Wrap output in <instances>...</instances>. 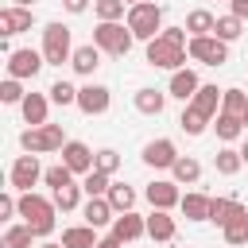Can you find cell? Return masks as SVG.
<instances>
[{
    "mask_svg": "<svg viewBox=\"0 0 248 248\" xmlns=\"http://www.w3.org/2000/svg\"><path fill=\"white\" fill-rule=\"evenodd\" d=\"M163 105H167V97H163L159 89H136V108H140L143 116H159Z\"/></svg>",
    "mask_w": 248,
    "mask_h": 248,
    "instance_id": "23",
    "label": "cell"
},
{
    "mask_svg": "<svg viewBox=\"0 0 248 248\" xmlns=\"http://www.w3.org/2000/svg\"><path fill=\"white\" fill-rule=\"evenodd\" d=\"M62 244L66 248H97V236H93V225H74L62 232Z\"/></svg>",
    "mask_w": 248,
    "mask_h": 248,
    "instance_id": "24",
    "label": "cell"
},
{
    "mask_svg": "<svg viewBox=\"0 0 248 248\" xmlns=\"http://www.w3.org/2000/svg\"><path fill=\"white\" fill-rule=\"evenodd\" d=\"M221 112L244 120V112H248V93H244V89H225V93H221Z\"/></svg>",
    "mask_w": 248,
    "mask_h": 248,
    "instance_id": "25",
    "label": "cell"
},
{
    "mask_svg": "<svg viewBox=\"0 0 248 248\" xmlns=\"http://www.w3.org/2000/svg\"><path fill=\"white\" fill-rule=\"evenodd\" d=\"M147 236L151 240H174V221L167 217V209H155L147 217Z\"/></svg>",
    "mask_w": 248,
    "mask_h": 248,
    "instance_id": "22",
    "label": "cell"
},
{
    "mask_svg": "<svg viewBox=\"0 0 248 248\" xmlns=\"http://www.w3.org/2000/svg\"><path fill=\"white\" fill-rule=\"evenodd\" d=\"M93 167H97V170H105V174H112V170L120 167V155H116L112 147H101V151H97V159H93Z\"/></svg>",
    "mask_w": 248,
    "mask_h": 248,
    "instance_id": "38",
    "label": "cell"
},
{
    "mask_svg": "<svg viewBox=\"0 0 248 248\" xmlns=\"http://www.w3.org/2000/svg\"><path fill=\"white\" fill-rule=\"evenodd\" d=\"M43 248H66V244H43Z\"/></svg>",
    "mask_w": 248,
    "mask_h": 248,
    "instance_id": "48",
    "label": "cell"
},
{
    "mask_svg": "<svg viewBox=\"0 0 248 248\" xmlns=\"http://www.w3.org/2000/svg\"><path fill=\"white\" fill-rule=\"evenodd\" d=\"M81 213H85V225L101 229V225H108V221H112V213H116V209L108 205V198H89Z\"/></svg>",
    "mask_w": 248,
    "mask_h": 248,
    "instance_id": "18",
    "label": "cell"
},
{
    "mask_svg": "<svg viewBox=\"0 0 248 248\" xmlns=\"http://www.w3.org/2000/svg\"><path fill=\"white\" fill-rule=\"evenodd\" d=\"M213 27H217V19H213L209 12H202V8L186 16V31H190V39H194V35H213Z\"/></svg>",
    "mask_w": 248,
    "mask_h": 248,
    "instance_id": "26",
    "label": "cell"
},
{
    "mask_svg": "<svg viewBox=\"0 0 248 248\" xmlns=\"http://www.w3.org/2000/svg\"><path fill=\"white\" fill-rule=\"evenodd\" d=\"M19 105H23V120H27L31 128H43V124H46V97H39V93H27Z\"/></svg>",
    "mask_w": 248,
    "mask_h": 248,
    "instance_id": "20",
    "label": "cell"
},
{
    "mask_svg": "<svg viewBox=\"0 0 248 248\" xmlns=\"http://www.w3.org/2000/svg\"><path fill=\"white\" fill-rule=\"evenodd\" d=\"M147 202H151L155 209L178 205V202H182V198H178V182H151V186H147Z\"/></svg>",
    "mask_w": 248,
    "mask_h": 248,
    "instance_id": "15",
    "label": "cell"
},
{
    "mask_svg": "<svg viewBox=\"0 0 248 248\" xmlns=\"http://www.w3.org/2000/svg\"><path fill=\"white\" fill-rule=\"evenodd\" d=\"M132 27H124V23H116V19H101L97 23V31H93V43L101 46V50H108V54H116V58H124L128 50H132Z\"/></svg>",
    "mask_w": 248,
    "mask_h": 248,
    "instance_id": "4",
    "label": "cell"
},
{
    "mask_svg": "<svg viewBox=\"0 0 248 248\" xmlns=\"http://www.w3.org/2000/svg\"><path fill=\"white\" fill-rule=\"evenodd\" d=\"M0 101H4V105H16V101H23V89H19V78H8V81L0 85Z\"/></svg>",
    "mask_w": 248,
    "mask_h": 248,
    "instance_id": "40",
    "label": "cell"
},
{
    "mask_svg": "<svg viewBox=\"0 0 248 248\" xmlns=\"http://www.w3.org/2000/svg\"><path fill=\"white\" fill-rule=\"evenodd\" d=\"M124 4H128V8H132V4H140V0H124Z\"/></svg>",
    "mask_w": 248,
    "mask_h": 248,
    "instance_id": "50",
    "label": "cell"
},
{
    "mask_svg": "<svg viewBox=\"0 0 248 248\" xmlns=\"http://www.w3.org/2000/svg\"><path fill=\"white\" fill-rule=\"evenodd\" d=\"M19 147H23V151H31V155H39V151H50V147H46V136H43V128H27V132L19 136Z\"/></svg>",
    "mask_w": 248,
    "mask_h": 248,
    "instance_id": "34",
    "label": "cell"
},
{
    "mask_svg": "<svg viewBox=\"0 0 248 248\" xmlns=\"http://www.w3.org/2000/svg\"><path fill=\"white\" fill-rule=\"evenodd\" d=\"M217 101H221V89L217 85H202L194 97H190V105H186V112H182V132L186 136H202L205 132V124H209V116L217 112Z\"/></svg>",
    "mask_w": 248,
    "mask_h": 248,
    "instance_id": "1",
    "label": "cell"
},
{
    "mask_svg": "<svg viewBox=\"0 0 248 248\" xmlns=\"http://www.w3.org/2000/svg\"><path fill=\"white\" fill-rule=\"evenodd\" d=\"M213 163H217V174H236V170L244 167V155H240V151H232V147H221Z\"/></svg>",
    "mask_w": 248,
    "mask_h": 248,
    "instance_id": "31",
    "label": "cell"
},
{
    "mask_svg": "<svg viewBox=\"0 0 248 248\" xmlns=\"http://www.w3.org/2000/svg\"><path fill=\"white\" fill-rule=\"evenodd\" d=\"M70 66H74L78 74H93V70L101 66V46H97V43L78 46V50H74V58H70Z\"/></svg>",
    "mask_w": 248,
    "mask_h": 248,
    "instance_id": "19",
    "label": "cell"
},
{
    "mask_svg": "<svg viewBox=\"0 0 248 248\" xmlns=\"http://www.w3.org/2000/svg\"><path fill=\"white\" fill-rule=\"evenodd\" d=\"M50 101H54V105H78V89H74L70 81H54V85H50Z\"/></svg>",
    "mask_w": 248,
    "mask_h": 248,
    "instance_id": "37",
    "label": "cell"
},
{
    "mask_svg": "<svg viewBox=\"0 0 248 248\" xmlns=\"http://www.w3.org/2000/svg\"><path fill=\"white\" fill-rule=\"evenodd\" d=\"M43 136H46V147H50V151H62V147H66V136H62L58 124H43Z\"/></svg>",
    "mask_w": 248,
    "mask_h": 248,
    "instance_id": "42",
    "label": "cell"
},
{
    "mask_svg": "<svg viewBox=\"0 0 248 248\" xmlns=\"http://www.w3.org/2000/svg\"><path fill=\"white\" fill-rule=\"evenodd\" d=\"M78 194H81V186H62V190H54V205L62 209V213H70V209H78Z\"/></svg>",
    "mask_w": 248,
    "mask_h": 248,
    "instance_id": "36",
    "label": "cell"
},
{
    "mask_svg": "<svg viewBox=\"0 0 248 248\" xmlns=\"http://www.w3.org/2000/svg\"><path fill=\"white\" fill-rule=\"evenodd\" d=\"M198 89H202V81H198L194 70H174V74H170V93H174L178 101H190Z\"/></svg>",
    "mask_w": 248,
    "mask_h": 248,
    "instance_id": "16",
    "label": "cell"
},
{
    "mask_svg": "<svg viewBox=\"0 0 248 248\" xmlns=\"http://www.w3.org/2000/svg\"><path fill=\"white\" fill-rule=\"evenodd\" d=\"M78 108H81L85 116H101V112L108 108V89H105V85H85V89H78Z\"/></svg>",
    "mask_w": 248,
    "mask_h": 248,
    "instance_id": "11",
    "label": "cell"
},
{
    "mask_svg": "<svg viewBox=\"0 0 248 248\" xmlns=\"http://www.w3.org/2000/svg\"><path fill=\"white\" fill-rule=\"evenodd\" d=\"M43 66H46V58L35 54V50H12L8 54V74L12 78H35Z\"/></svg>",
    "mask_w": 248,
    "mask_h": 248,
    "instance_id": "9",
    "label": "cell"
},
{
    "mask_svg": "<svg viewBox=\"0 0 248 248\" xmlns=\"http://www.w3.org/2000/svg\"><path fill=\"white\" fill-rule=\"evenodd\" d=\"M190 58L205 62V66H221V62H229V43L217 39V35H194L190 39Z\"/></svg>",
    "mask_w": 248,
    "mask_h": 248,
    "instance_id": "7",
    "label": "cell"
},
{
    "mask_svg": "<svg viewBox=\"0 0 248 248\" xmlns=\"http://www.w3.org/2000/svg\"><path fill=\"white\" fill-rule=\"evenodd\" d=\"M54 209H58L54 202H46V198H39L31 190H23V198H19V217L31 225L35 236H46L54 229Z\"/></svg>",
    "mask_w": 248,
    "mask_h": 248,
    "instance_id": "2",
    "label": "cell"
},
{
    "mask_svg": "<svg viewBox=\"0 0 248 248\" xmlns=\"http://www.w3.org/2000/svg\"><path fill=\"white\" fill-rule=\"evenodd\" d=\"M178 205H182V213H186L190 221H209V205H213V198H205V194H186Z\"/></svg>",
    "mask_w": 248,
    "mask_h": 248,
    "instance_id": "21",
    "label": "cell"
},
{
    "mask_svg": "<svg viewBox=\"0 0 248 248\" xmlns=\"http://www.w3.org/2000/svg\"><path fill=\"white\" fill-rule=\"evenodd\" d=\"M12 4H19V8H31V4H35V0H12Z\"/></svg>",
    "mask_w": 248,
    "mask_h": 248,
    "instance_id": "47",
    "label": "cell"
},
{
    "mask_svg": "<svg viewBox=\"0 0 248 248\" xmlns=\"http://www.w3.org/2000/svg\"><path fill=\"white\" fill-rule=\"evenodd\" d=\"M128 27H132L136 39H147V43L159 39V35H163V31H159V27H163V8L151 4V0L132 4V8H128Z\"/></svg>",
    "mask_w": 248,
    "mask_h": 248,
    "instance_id": "3",
    "label": "cell"
},
{
    "mask_svg": "<svg viewBox=\"0 0 248 248\" xmlns=\"http://www.w3.org/2000/svg\"><path fill=\"white\" fill-rule=\"evenodd\" d=\"M27 27H31V8L12 4V8L0 12V31H4V35H19V31H27Z\"/></svg>",
    "mask_w": 248,
    "mask_h": 248,
    "instance_id": "14",
    "label": "cell"
},
{
    "mask_svg": "<svg viewBox=\"0 0 248 248\" xmlns=\"http://www.w3.org/2000/svg\"><path fill=\"white\" fill-rule=\"evenodd\" d=\"M43 58L50 66H62V62L74 58V50H70V27L66 23H46V31H43Z\"/></svg>",
    "mask_w": 248,
    "mask_h": 248,
    "instance_id": "5",
    "label": "cell"
},
{
    "mask_svg": "<svg viewBox=\"0 0 248 248\" xmlns=\"http://www.w3.org/2000/svg\"><path fill=\"white\" fill-rule=\"evenodd\" d=\"M174 182H198V174H202V167H198V159H174Z\"/></svg>",
    "mask_w": 248,
    "mask_h": 248,
    "instance_id": "32",
    "label": "cell"
},
{
    "mask_svg": "<svg viewBox=\"0 0 248 248\" xmlns=\"http://www.w3.org/2000/svg\"><path fill=\"white\" fill-rule=\"evenodd\" d=\"M240 31H244V19H240V16H232V12H229V16H221V19H217V27H213V35H217V39H225V43L240 39Z\"/></svg>",
    "mask_w": 248,
    "mask_h": 248,
    "instance_id": "27",
    "label": "cell"
},
{
    "mask_svg": "<svg viewBox=\"0 0 248 248\" xmlns=\"http://www.w3.org/2000/svg\"><path fill=\"white\" fill-rule=\"evenodd\" d=\"M143 232H147V221H143V217H136L132 209H128L124 217H116V221H112V236H116L120 244H128V240H136V236H143Z\"/></svg>",
    "mask_w": 248,
    "mask_h": 248,
    "instance_id": "13",
    "label": "cell"
},
{
    "mask_svg": "<svg viewBox=\"0 0 248 248\" xmlns=\"http://www.w3.org/2000/svg\"><path fill=\"white\" fill-rule=\"evenodd\" d=\"M70 174H74V170H70L66 163H58V167H50V170H46L43 178H46V186H54V190H62V186H70Z\"/></svg>",
    "mask_w": 248,
    "mask_h": 248,
    "instance_id": "39",
    "label": "cell"
},
{
    "mask_svg": "<svg viewBox=\"0 0 248 248\" xmlns=\"http://www.w3.org/2000/svg\"><path fill=\"white\" fill-rule=\"evenodd\" d=\"M81 190H85L89 198H101V194H108V174L93 167V170L85 174V182H81Z\"/></svg>",
    "mask_w": 248,
    "mask_h": 248,
    "instance_id": "33",
    "label": "cell"
},
{
    "mask_svg": "<svg viewBox=\"0 0 248 248\" xmlns=\"http://www.w3.org/2000/svg\"><path fill=\"white\" fill-rule=\"evenodd\" d=\"M97 248H120V240L116 236H105V240H97Z\"/></svg>",
    "mask_w": 248,
    "mask_h": 248,
    "instance_id": "46",
    "label": "cell"
},
{
    "mask_svg": "<svg viewBox=\"0 0 248 248\" xmlns=\"http://www.w3.org/2000/svg\"><path fill=\"white\" fill-rule=\"evenodd\" d=\"M225 240H229V244H244V240H248V213H240V217H232V221L225 225Z\"/></svg>",
    "mask_w": 248,
    "mask_h": 248,
    "instance_id": "35",
    "label": "cell"
},
{
    "mask_svg": "<svg viewBox=\"0 0 248 248\" xmlns=\"http://www.w3.org/2000/svg\"><path fill=\"white\" fill-rule=\"evenodd\" d=\"M174 159H178V151H174L170 140H151L143 147V163L147 167H174Z\"/></svg>",
    "mask_w": 248,
    "mask_h": 248,
    "instance_id": "12",
    "label": "cell"
},
{
    "mask_svg": "<svg viewBox=\"0 0 248 248\" xmlns=\"http://www.w3.org/2000/svg\"><path fill=\"white\" fill-rule=\"evenodd\" d=\"M147 62H151L155 70H182L186 46H182V43H170L167 35H159V39L147 43Z\"/></svg>",
    "mask_w": 248,
    "mask_h": 248,
    "instance_id": "6",
    "label": "cell"
},
{
    "mask_svg": "<svg viewBox=\"0 0 248 248\" xmlns=\"http://www.w3.org/2000/svg\"><path fill=\"white\" fill-rule=\"evenodd\" d=\"M105 198H108V205H112L116 213H128V209L136 205V190H132V186H108Z\"/></svg>",
    "mask_w": 248,
    "mask_h": 248,
    "instance_id": "28",
    "label": "cell"
},
{
    "mask_svg": "<svg viewBox=\"0 0 248 248\" xmlns=\"http://www.w3.org/2000/svg\"><path fill=\"white\" fill-rule=\"evenodd\" d=\"M31 225L23 221V225H12L8 232H4V240H0V248H31Z\"/></svg>",
    "mask_w": 248,
    "mask_h": 248,
    "instance_id": "29",
    "label": "cell"
},
{
    "mask_svg": "<svg viewBox=\"0 0 248 248\" xmlns=\"http://www.w3.org/2000/svg\"><path fill=\"white\" fill-rule=\"evenodd\" d=\"M213 128H217V136L229 143V140H236V136L244 132V120H240V116H229V112H217V124H213Z\"/></svg>",
    "mask_w": 248,
    "mask_h": 248,
    "instance_id": "30",
    "label": "cell"
},
{
    "mask_svg": "<svg viewBox=\"0 0 248 248\" xmlns=\"http://www.w3.org/2000/svg\"><path fill=\"white\" fill-rule=\"evenodd\" d=\"M43 174H46V170L39 167V159H35L31 151H27V155H19V159L12 163V186H16V190H31Z\"/></svg>",
    "mask_w": 248,
    "mask_h": 248,
    "instance_id": "8",
    "label": "cell"
},
{
    "mask_svg": "<svg viewBox=\"0 0 248 248\" xmlns=\"http://www.w3.org/2000/svg\"><path fill=\"white\" fill-rule=\"evenodd\" d=\"M240 155H244V163H248V143H244V151H240Z\"/></svg>",
    "mask_w": 248,
    "mask_h": 248,
    "instance_id": "49",
    "label": "cell"
},
{
    "mask_svg": "<svg viewBox=\"0 0 248 248\" xmlns=\"http://www.w3.org/2000/svg\"><path fill=\"white\" fill-rule=\"evenodd\" d=\"M97 16L101 19H120L124 16V0H97Z\"/></svg>",
    "mask_w": 248,
    "mask_h": 248,
    "instance_id": "41",
    "label": "cell"
},
{
    "mask_svg": "<svg viewBox=\"0 0 248 248\" xmlns=\"http://www.w3.org/2000/svg\"><path fill=\"white\" fill-rule=\"evenodd\" d=\"M12 213H19V202H16L12 194H4V198H0V217H12Z\"/></svg>",
    "mask_w": 248,
    "mask_h": 248,
    "instance_id": "43",
    "label": "cell"
},
{
    "mask_svg": "<svg viewBox=\"0 0 248 248\" xmlns=\"http://www.w3.org/2000/svg\"><path fill=\"white\" fill-rule=\"evenodd\" d=\"M62 4H66V12H74V16H78V12H85V4H89V0H62Z\"/></svg>",
    "mask_w": 248,
    "mask_h": 248,
    "instance_id": "45",
    "label": "cell"
},
{
    "mask_svg": "<svg viewBox=\"0 0 248 248\" xmlns=\"http://www.w3.org/2000/svg\"><path fill=\"white\" fill-rule=\"evenodd\" d=\"M93 151L85 147V143H78V140H66V147H62V163L70 167V170H78V174H89L93 170Z\"/></svg>",
    "mask_w": 248,
    "mask_h": 248,
    "instance_id": "10",
    "label": "cell"
},
{
    "mask_svg": "<svg viewBox=\"0 0 248 248\" xmlns=\"http://www.w3.org/2000/svg\"><path fill=\"white\" fill-rule=\"evenodd\" d=\"M240 213H248L236 198H213V205H209V221H217L221 229L232 221V217H240Z\"/></svg>",
    "mask_w": 248,
    "mask_h": 248,
    "instance_id": "17",
    "label": "cell"
},
{
    "mask_svg": "<svg viewBox=\"0 0 248 248\" xmlns=\"http://www.w3.org/2000/svg\"><path fill=\"white\" fill-rule=\"evenodd\" d=\"M232 16H240V19H248V0H232Z\"/></svg>",
    "mask_w": 248,
    "mask_h": 248,
    "instance_id": "44",
    "label": "cell"
},
{
    "mask_svg": "<svg viewBox=\"0 0 248 248\" xmlns=\"http://www.w3.org/2000/svg\"><path fill=\"white\" fill-rule=\"evenodd\" d=\"M244 128H248V112H244Z\"/></svg>",
    "mask_w": 248,
    "mask_h": 248,
    "instance_id": "51",
    "label": "cell"
}]
</instances>
